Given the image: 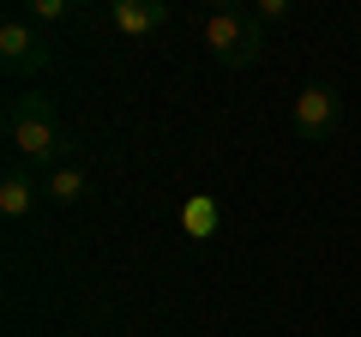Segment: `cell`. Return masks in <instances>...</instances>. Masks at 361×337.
I'll return each instance as SVG.
<instances>
[{
  "instance_id": "8992f818",
  "label": "cell",
  "mask_w": 361,
  "mask_h": 337,
  "mask_svg": "<svg viewBox=\"0 0 361 337\" xmlns=\"http://www.w3.org/2000/svg\"><path fill=\"white\" fill-rule=\"evenodd\" d=\"M37 199H42V181L30 175L25 163H13L6 175H0V217L6 223H25L30 211H37Z\"/></svg>"
},
{
  "instance_id": "ba28073f",
  "label": "cell",
  "mask_w": 361,
  "mask_h": 337,
  "mask_svg": "<svg viewBox=\"0 0 361 337\" xmlns=\"http://www.w3.org/2000/svg\"><path fill=\"white\" fill-rule=\"evenodd\" d=\"M25 18H30V25H66V18H73V6H66V0H30V6H25Z\"/></svg>"
},
{
  "instance_id": "52a82bcc",
  "label": "cell",
  "mask_w": 361,
  "mask_h": 337,
  "mask_svg": "<svg viewBox=\"0 0 361 337\" xmlns=\"http://www.w3.org/2000/svg\"><path fill=\"white\" fill-rule=\"evenodd\" d=\"M85 193H90L85 163H61V168H49V175H42V199H49V205H78Z\"/></svg>"
},
{
  "instance_id": "277c9868",
  "label": "cell",
  "mask_w": 361,
  "mask_h": 337,
  "mask_svg": "<svg viewBox=\"0 0 361 337\" xmlns=\"http://www.w3.org/2000/svg\"><path fill=\"white\" fill-rule=\"evenodd\" d=\"M289 121H295V133H301L307 145H325V139L337 133V121H343V97H337L331 85H301Z\"/></svg>"
},
{
  "instance_id": "5b68a950",
  "label": "cell",
  "mask_w": 361,
  "mask_h": 337,
  "mask_svg": "<svg viewBox=\"0 0 361 337\" xmlns=\"http://www.w3.org/2000/svg\"><path fill=\"white\" fill-rule=\"evenodd\" d=\"M169 0H115L109 6V25L121 30V37H133V42H145V37H157V30H169Z\"/></svg>"
},
{
  "instance_id": "3957f363",
  "label": "cell",
  "mask_w": 361,
  "mask_h": 337,
  "mask_svg": "<svg viewBox=\"0 0 361 337\" xmlns=\"http://www.w3.org/2000/svg\"><path fill=\"white\" fill-rule=\"evenodd\" d=\"M0 66H6L13 78L49 73V42H42V30L30 25L25 13H13L6 25H0Z\"/></svg>"
},
{
  "instance_id": "7a4b0ae2",
  "label": "cell",
  "mask_w": 361,
  "mask_h": 337,
  "mask_svg": "<svg viewBox=\"0 0 361 337\" xmlns=\"http://www.w3.org/2000/svg\"><path fill=\"white\" fill-rule=\"evenodd\" d=\"M199 37H205L211 61L229 66V73H247V66L265 54V25H259L247 6H217V13L199 18Z\"/></svg>"
},
{
  "instance_id": "6da1fadb",
  "label": "cell",
  "mask_w": 361,
  "mask_h": 337,
  "mask_svg": "<svg viewBox=\"0 0 361 337\" xmlns=\"http://www.w3.org/2000/svg\"><path fill=\"white\" fill-rule=\"evenodd\" d=\"M6 151H13V163L42 168V175L73 163V133H66V121L54 115V103L42 91H25L6 103Z\"/></svg>"
},
{
  "instance_id": "9c48e42d",
  "label": "cell",
  "mask_w": 361,
  "mask_h": 337,
  "mask_svg": "<svg viewBox=\"0 0 361 337\" xmlns=\"http://www.w3.org/2000/svg\"><path fill=\"white\" fill-rule=\"evenodd\" d=\"M253 18H259V25H283V18H289V0H259Z\"/></svg>"
}]
</instances>
